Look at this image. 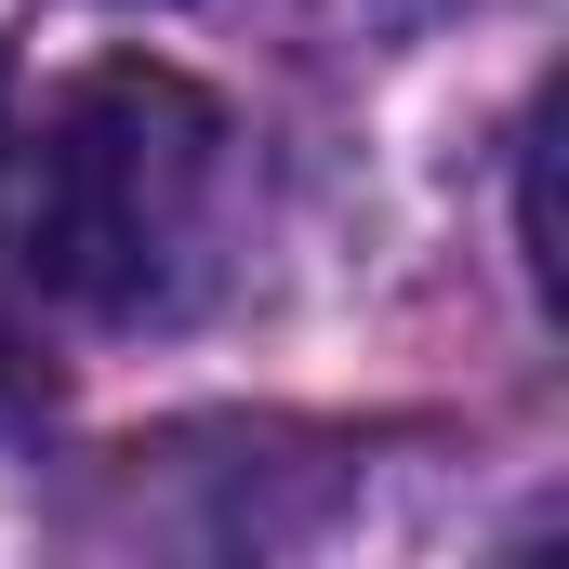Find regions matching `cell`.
<instances>
[{"label":"cell","instance_id":"obj_1","mask_svg":"<svg viewBox=\"0 0 569 569\" xmlns=\"http://www.w3.org/2000/svg\"><path fill=\"white\" fill-rule=\"evenodd\" d=\"M226 212V107L172 67H80L0 133V239L13 266L93 318H172L212 266Z\"/></svg>","mask_w":569,"mask_h":569},{"label":"cell","instance_id":"obj_2","mask_svg":"<svg viewBox=\"0 0 569 569\" xmlns=\"http://www.w3.org/2000/svg\"><path fill=\"white\" fill-rule=\"evenodd\" d=\"M40 398H53V371L27 358V331H13V305H0V425H40Z\"/></svg>","mask_w":569,"mask_h":569}]
</instances>
